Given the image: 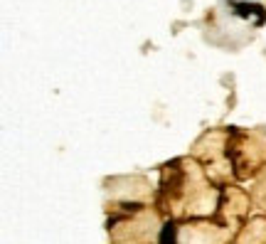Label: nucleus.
I'll use <instances>...</instances> for the list:
<instances>
[{"mask_svg": "<svg viewBox=\"0 0 266 244\" xmlns=\"http://www.w3.org/2000/svg\"><path fill=\"white\" fill-rule=\"evenodd\" d=\"M232 8H236L234 13L239 18L256 15V25H264V10H261V5H256V3H232Z\"/></svg>", "mask_w": 266, "mask_h": 244, "instance_id": "1", "label": "nucleus"}, {"mask_svg": "<svg viewBox=\"0 0 266 244\" xmlns=\"http://www.w3.org/2000/svg\"><path fill=\"white\" fill-rule=\"evenodd\" d=\"M175 232H177L175 222H165V224H163V229H160L158 244H175Z\"/></svg>", "mask_w": 266, "mask_h": 244, "instance_id": "2", "label": "nucleus"}, {"mask_svg": "<svg viewBox=\"0 0 266 244\" xmlns=\"http://www.w3.org/2000/svg\"><path fill=\"white\" fill-rule=\"evenodd\" d=\"M121 207H123L126 212H138L143 205H141V202H128V200H126V202H121Z\"/></svg>", "mask_w": 266, "mask_h": 244, "instance_id": "3", "label": "nucleus"}]
</instances>
